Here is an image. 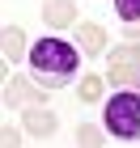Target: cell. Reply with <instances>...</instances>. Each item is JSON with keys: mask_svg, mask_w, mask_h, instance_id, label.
<instances>
[{"mask_svg": "<svg viewBox=\"0 0 140 148\" xmlns=\"http://www.w3.org/2000/svg\"><path fill=\"white\" fill-rule=\"evenodd\" d=\"M115 13H119V21L136 25L140 21V0H115Z\"/></svg>", "mask_w": 140, "mask_h": 148, "instance_id": "cell-10", "label": "cell"}, {"mask_svg": "<svg viewBox=\"0 0 140 148\" xmlns=\"http://www.w3.org/2000/svg\"><path fill=\"white\" fill-rule=\"evenodd\" d=\"M102 140H106V136H102L93 123H81V127H77V144H89V148H93V144H102Z\"/></svg>", "mask_w": 140, "mask_h": 148, "instance_id": "cell-11", "label": "cell"}, {"mask_svg": "<svg viewBox=\"0 0 140 148\" xmlns=\"http://www.w3.org/2000/svg\"><path fill=\"white\" fill-rule=\"evenodd\" d=\"M0 47H4V64H17L21 55H30V51H26V34L17 30V25H4V38H0Z\"/></svg>", "mask_w": 140, "mask_h": 148, "instance_id": "cell-8", "label": "cell"}, {"mask_svg": "<svg viewBox=\"0 0 140 148\" xmlns=\"http://www.w3.org/2000/svg\"><path fill=\"white\" fill-rule=\"evenodd\" d=\"M132 80H140V42H123L110 51V85L115 89H128Z\"/></svg>", "mask_w": 140, "mask_h": 148, "instance_id": "cell-3", "label": "cell"}, {"mask_svg": "<svg viewBox=\"0 0 140 148\" xmlns=\"http://www.w3.org/2000/svg\"><path fill=\"white\" fill-rule=\"evenodd\" d=\"M77 47H81L85 55H102L106 51V30L98 21H81L77 25Z\"/></svg>", "mask_w": 140, "mask_h": 148, "instance_id": "cell-6", "label": "cell"}, {"mask_svg": "<svg viewBox=\"0 0 140 148\" xmlns=\"http://www.w3.org/2000/svg\"><path fill=\"white\" fill-rule=\"evenodd\" d=\"M26 59H30V80L43 89H64L81 68V51L64 38H38Z\"/></svg>", "mask_w": 140, "mask_h": 148, "instance_id": "cell-1", "label": "cell"}, {"mask_svg": "<svg viewBox=\"0 0 140 148\" xmlns=\"http://www.w3.org/2000/svg\"><path fill=\"white\" fill-rule=\"evenodd\" d=\"M55 114L43 110V106H26V136H34V140H47V136H55Z\"/></svg>", "mask_w": 140, "mask_h": 148, "instance_id": "cell-4", "label": "cell"}, {"mask_svg": "<svg viewBox=\"0 0 140 148\" xmlns=\"http://www.w3.org/2000/svg\"><path fill=\"white\" fill-rule=\"evenodd\" d=\"M21 140H26L21 131H13V127H4V144H21Z\"/></svg>", "mask_w": 140, "mask_h": 148, "instance_id": "cell-12", "label": "cell"}, {"mask_svg": "<svg viewBox=\"0 0 140 148\" xmlns=\"http://www.w3.org/2000/svg\"><path fill=\"white\" fill-rule=\"evenodd\" d=\"M43 21L64 30V25L77 21V0H43Z\"/></svg>", "mask_w": 140, "mask_h": 148, "instance_id": "cell-5", "label": "cell"}, {"mask_svg": "<svg viewBox=\"0 0 140 148\" xmlns=\"http://www.w3.org/2000/svg\"><path fill=\"white\" fill-rule=\"evenodd\" d=\"M4 102H9V106H38L43 97L30 89V80H26V76H13L9 85H4Z\"/></svg>", "mask_w": 140, "mask_h": 148, "instance_id": "cell-7", "label": "cell"}, {"mask_svg": "<svg viewBox=\"0 0 140 148\" xmlns=\"http://www.w3.org/2000/svg\"><path fill=\"white\" fill-rule=\"evenodd\" d=\"M102 85H106V80L98 76V72L81 76V85H77V93H81V102H102Z\"/></svg>", "mask_w": 140, "mask_h": 148, "instance_id": "cell-9", "label": "cell"}, {"mask_svg": "<svg viewBox=\"0 0 140 148\" xmlns=\"http://www.w3.org/2000/svg\"><path fill=\"white\" fill-rule=\"evenodd\" d=\"M106 131L115 140H140V93L115 89L106 102Z\"/></svg>", "mask_w": 140, "mask_h": 148, "instance_id": "cell-2", "label": "cell"}]
</instances>
